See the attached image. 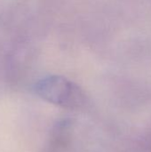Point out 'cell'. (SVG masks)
Wrapping results in <instances>:
<instances>
[{
	"label": "cell",
	"mask_w": 151,
	"mask_h": 152,
	"mask_svg": "<svg viewBox=\"0 0 151 152\" xmlns=\"http://www.w3.org/2000/svg\"><path fill=\"white\" fill-rule=\"evenodd\" d=\"M35 92L44 101L67 109L79 108L85 101L81 89L60 76H50L39 80L35 86Z\"/></svg>",
	"instance_id": "obj_1"
}]
</instances>
